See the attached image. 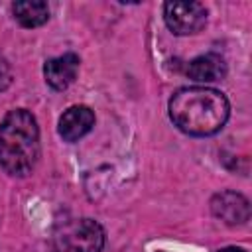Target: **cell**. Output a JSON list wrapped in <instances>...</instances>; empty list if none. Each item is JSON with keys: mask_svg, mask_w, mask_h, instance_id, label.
<instances>
[{"mask_svg": "<svg viewBox=\"0 0 252 252\" xmlns=\"http://www.w3.org/2000/svg\"><path fill=\"white\" fill-rule=\"evenodd\" d=\"M226 96L211 87H185L169 98V118L185 134L213 136L228 120Z\"/></svg>", "mask_w": 252, "mask_h": 252, "instance_id": "cell-1", "label": "cell"}, {"mask_svg": "<svg viewBox=\"0 0 252 252\" xmlns=\"http://www.w3.org/2000/svg\"><path fill=\"white\" fill-rule=\"evenodd\" d=\"M39 158V128L32 112L10 110L0 124V165L14 177L32 173Z\"/></svg>", "mask_w": 252, "mask_h": 252, "instance_id": "cell-2", "label": "cell"}, {"mask_svg": "<svg viewBox=\"0 0 252 252\" xmlns=\"http://www.w3.org/2000/svg\"><path fill=\"white\" fill-rule=\"evenodd\" d=\"M104 230L93 219H71L61 222L51 236V252H100Z\"/></svg>", "mask_w": 252, "mask_h": 252, "instance_id": "cell-3", "label": "cell"}, {"mask_svg": "<svg viewBox=\"0 0 252 252\" xmlns=\"http://www.w3.org/2000/svg\"><path fill=\"white\" fill-rule=\"evenodd\" d=\"M163 20L175 35H189L207 24V10L199 2H165Z\"/></svg>", "mask_w": 252, "mask_h": 252, "instance_id": "cell-4", "label": "cell"}, {"mask_svg": "<svg viewBox=\"0 0 252 252\" xmlns=\"http://www.w3.org/2000/svg\"><path fill=\"white\" fill-rule=\"evenodd\" d=\"M211 211L222 222L236 226L250 219V203L236 191H220L211 199Z\"/></svg>", "mask_w": 252, "mask_h": 252, "instance_id": "cell-5", "label": "cell"}, {"mask_svg": "<svg viewBox=\"0 0 252 252\" xmlns=\"http://www.w3.org/2000/svg\"><path fill=\"white\" fill-rule=\"evenodd\" d=\"M94 126V112L85 104L69 106L59 118V136L65 142H77Z\"/></svg>", "mask_w": 252, "mask_h": 252, "instance_id": "cell-6", "label": "cell"}, {"mask_svg": "<svg viewBox=\"0 0 252 252\" xmlns=\"http://www.w3.org/2000/svg\"><path fill=\"white\" fill-rule=\"evenodd\" d=\"M79 57L75 53H63L59 57H51L43 65L45 81L55 91H65L77 77L79 71Z\"/></svg>", "mask_w": 252, "mask_h": 252, "instance_id": "cell-7", "label": "cell"}, {"mask_svg": "<svg viewBox=\"0 0 252 252\" xmlns=\"http://www.w3.org/2000/svg\"><path fill=\"white\" fill-rule=\"evenodd\" d=\"M185 71L189 79L197 83H213V81H220L226 75V63L219 53H203L191 59Z\"/></svg>", "mask_w": 252, "mask_h": 252, "instance_id": "cell-8", "label": "cell"}, {"mask_svg": "<svg viewBox=\"0 0 252 252\" xmlns=\"http://www.w3.org/2000/svg\"><path fill=\"white\" fill-rule=\"evenodd\" d=\"M14 18L24 26V28H37L47 22L49 18V8L45 2L39 0H22L12 4Z\"/></svg>", "mask_w": 252, "mask_h": 252, "instance_id": "cell-9", "label": "cell"}, {"mask_svg": "<svg viewBox=\"0 0 252 252\" xmlns=\"http://www.w3.org/2000/svg\"><path fill=\"white\" fill-rule=\"evenodd\" d=\"M12 85V67L4 55H0V91H6Z\"/></svg>", "mask_w": 252, "mask_h": 252, "instance_id": "cell-10", "label": "cell"}, {"mask_svg": "<svg viewBox=\"0 0 252 252\" xmlns=\"http://www.w3.org/2000/svg\"><path fill=\"white\" fill-rule=\"evenodd\" d=\"M219 252H246V250L236 248V246H226V248H222V250H219Z\"/></svg>", "mask_w": 252, "mask_h": 252, "instance_id": "cell-11", "label": "cell"}]
</instances>
